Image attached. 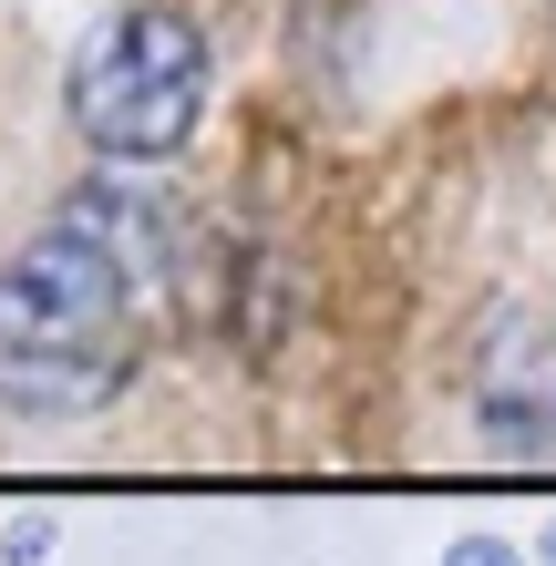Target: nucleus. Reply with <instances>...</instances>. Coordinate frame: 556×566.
<instances>
[{"instance_id": "obj_1", "label": "nucleus", "mask_w": 556, "mask_h": 566, "mask_svg": "<svg viewBox=\"0 0 556 566\" xmlns=\"http://www.w3.org/2000/svg\"><path fill=\"white\" fill-rule=\"evenodd\" d=\"M135 371V248L104 196H73L0 269V402L93 412Z\"/></svg>"}, {"instance_id": "obj_2", "label": "nucleus", "mask_w": 556, "mask_h": 566, "mask_svg": "<svg viewBox=\"0 0 556 566\" xmlns=\"http://www.w3.org/2000/svg\"><path fill=\"white\" fill-rule=\"evenodd\" d=\"M207 114V31L186 11H114L83 31L73 52V124L93 155H124V165H155L196 135Z\"/></svg>"}, {"instance_id": "obj_3", "label": "nucleus", "mask_w": 556, "mask_h": 566, "mask_svg": "<svg viewBox=\"0 0 556 566\" xmlns=\"http://www.w3.org/2000/svg\"><path fill=\"white\" fill-rule=\"evenodd\" d=\"M484 422H495L505 453H546L556 443V329L515 340L495 371H484Z\"/></svg>"}, {"instance_id": "obj_4", "label": "nucleus", "mask_w": 556, "mask_h": 566, "mask_svg": "<svg viewBox=\"0 0 556 566\" xmlns=\"http://www.w3.org/2000/svg\"><path fill=\"white\" fill-rule=\"evenodd\" d=\"M52 536H62L52 515H11V536H0V556H11V566H42V556H52Z\"/></svg>"}, {"instance_id": "obj_5", "label": "nucleus", "mask_w": 556, "mask_h": 566, "mask_svg": "<svg viewBox=\"0 0 556 566\" xmlns=\"http://www.w3.org/2000/svg\"><path fill=\"white\" fill-rule=\"evenodd\" d=\"M443 566H526V556H515L505 536H453V546H443Z\"/></svg>"}, {"instance_id": "obj_6", "label": "nucleus", "mask_w": 556, "mask_h": 566, "mask_svg": "<svg viewBox=\"0 0 556 566\" xmlns=\"http://www.w3.org/2000/svg\"><path fill=\"white\" fill-rule=\"evenodd\" d=\"M546 566H556V536H546Z\"/></svg>"}]
</instances>
